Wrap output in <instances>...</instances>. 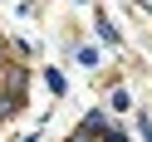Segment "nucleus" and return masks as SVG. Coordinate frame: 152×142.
Instances as JSON below:
<instances>
[{
	"mask_svg": "<svg viewBox=\"0 0 152 142\" xmlns=\"http://www.w3.org/2000/svg\"><path fill=\"white\" fill-rule=\"evenodd\" d=\"M103 142H123V137H118V132H108V137H103Z\"/></svg>",
	"mask_w": 152,
	"mask_h": 142,
	"instance_id": "f257e3e1",
	"label": "nucleus"
}]
</instances>
